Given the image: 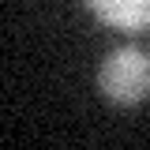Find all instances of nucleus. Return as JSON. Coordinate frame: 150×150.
Instances as JSON below:
<instances>
[{"label":"nucleus","mask_w":150,"mask_h":150,"mask_svg":"<svg viewBox=\"0 0 150 150\" xmlns=\"http://www.w3.org/2000/svg\"><path fill=\"white\" fill-rule=\"evenodd\" d=\"M101 94L116 105H139L150 98V53L139 45H120L101 60Z\"/></svg>","instance_id":"nucleus-1"},{"label":"nucleus","mask_w":150,"mask_h":150,"mask_svg":"<svg viewBox=\"0 0 150 150\" xmlns=\"http://www.w3.org/2000/svg\"><path fill=\"white\" fill-rule=\"evenodd\" d=\"M83 4L112 30H128V34L150 30V0H83Z\"/></svg>","instance_id":"nucleus-2"}]
</instances>
